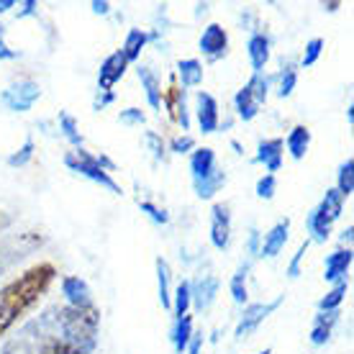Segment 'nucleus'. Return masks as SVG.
<instances>
[{"label": "nucleus", "instance_id": "obj_1", "mask_svg": "<svg viewBox=\"0 0 354 354\" xmlns=\"http://www.w3.org/2000/svg\"><path fill=\"white\" fill-rule=\"evenodd\" d=\"M100 310L52 306L26 321L3 344L0 354H93L97 346Z\"/></svg>", "mask_w": 354, "mask_h": 354}, {"label": "nucleus", "instance_id": "obj_2", "mask_svg": "<svg viewBox=\"0 0 354 354\" xmlns=\"http://www.w3.org/2000/svg\"><path fill=\"white\" fill-rule=\"evenodd\" d=\"M54 277H57L54 265L41 262V265H34L31 270H26L6 288H0V339L6 337V331L18 319H24L28 310L34 308L39 298L49 290Z\"/></svg>", "mask_w": 354, "mask_h": 354}, {"label": "nucleus", "instance_id": "obj_3", "mask_svg": "<svg viewBox=\"0 0 354 354\" xmlns=\"http://www.w3.org/2000/svg\"><path fill=\"white\" fill-rule=\"evenodd\" d=\"M190 172H193V187L198 198H213L223 185H226V172L218 169L216 165V151L211 147L203 149H193L190 154Z\"/></svg>", "mask_w": 354, "mask_h": 354}, {"label": "nucleus", "instance_id": "obj_4", "mask_svg": "<svg viewBox=\"0 0 354 354\" xmlns=\"http://www.w3.org/2000/svg\"><path fill=\"white\" fill-rule=\"evenodd\" d=\"M64 165H67L72 172H77V175L97 183L100 187H106V190H111V193H115V195H121V185L111 177L108 169H103V165L97 162L95 154H90V151H85V149L70 151V154H64Z\"/></svg>", "mask_w": 354, "mask_h": 354}, {"label": "nucleus", "instance_id": "obj_5", "mask_svg": "<svg viewBox=\"0 0 354 354\" xmlns=\"http://www.w3.org/2000/svg\"><path fill=\"white\" fill-rule=\"evenodd\" d=\"M274 77H267V75H254L252 80L244 85V88L234 95V108H236V115H239L241 121H252V118H257L259 108L262 103L267 100V93H270V82Z\"/></svg>", "mask_w": 354, "mask_h": 354}, {"label": "nucleus", "instance_id": "obj_6", "mask_svg": "<svg viewBox=\"0 0 354 354\" xmlns=\"http://www.w3.org/2000/svg\"><path fill=\"white\" fill-rule=\"evenodd\" d=\"M41 97V88L39 82L34 80H21L16 85H10L0 93V103L8 108V111H16V113H24L34 106L36 100Z\"/></svg>", "mask_w": 354, "mask_h": 354}, {"label": "nucleus", "instance_id": "obj_7", "mask_svg": "<svg viewBox=\"0 0 354 354\" xmlns=\"http://www.w3.org/2000/svg\"><path fill=\"white\" fill-rule=\"evenodd\" d=\"M280 303H283V295L270 303H252V306H247L244 313H241L239 324H236V339H247L249 334H254L259 324H262L274 308H280Z\"/></svg>", "mask_w": 354, "mask_h": 354}, {"label": "nucleus", "instance_id": "obj_8", "mask_svg": "<svg viewBox=\"0 0 354 354\" xmlns=\"http://www.w3.org/2000/svg\"><path fill=\"white\" fill-rule=\"evenodd\" d=\"M62 295L67 298V306L70 308H80V310H88V308H95V303H93V292H90L88 283L82 280V277H64L62 280Z\"/></svg>", "mask_w": 354, "mask_h": 354}, {"label": "nucleus", "instance_id": "obj_9", "mask_svg": "<svg viewBox=\"0 0 354 354\" xmlns=\"http://www.w3.org/2000/svg\"><path fill=\"white\" fill-rule=\"evenodd\" d=\"M126 57L121 54V49L113 54H108L106 62L100 64V70H97V88H100V93H111L113 90V85L121 77H124L126 72Z\"/></svg>", "mask_w": 354, "mask_h": 354}, {"label": "nucleus", "instance_id": "obj_10", "mask_svg": "<svg viewBox=\"0 0 354 354\" xmlns=\"http://www.w3.org/2000/svg\"><path fill=\"white\" fill-rule=\"evenodd\" d=\"M231 239V213L229 205L216 203L213 205V218H211V241L216 249H226Z\"/></svg>", "mask_w": 354, "mask_h": 354}, {"label": "nucleus", "instance_id": "obj_11", "mask_svg": "<svg viewBox=\"0 0 354 354\" xmlns=\"http://www.w3.org/2000/svg\"><path fill=\"white\" fill-rule=\"evenodd\" d=\"M288 234H290V221H288V218L274 223L272 229L265 234L262 244H259V257H267V259L277 257L285 249V244H288Z\"/></svg>", "mask_w": 354, "mask_h": 354}, {"label": "nucleus", "instance_id": "obj_12", "mask_svg": "<svg viewBox=\"0 0 354 354\" xmlns=\"http://www.w3.org/2000/svg\"><path fill=\"white\" fill-rule=\"evenodd\" d=\"M226 46H229V36H226L223 26H218V24L205 26V31L201 34V52L208 59H221L226 54Z\"/></svg>", "mask_w": 354, "mask_h": 354}, {"label": "nucleus", "instance_id": "obj_13", "mask_svg": "<svg viewBox=\"0 0 354 354\" xmlns=\"http://www.w3.org/2000/svg\"><path fill=\"white\" fill-rule=\"evenodd\" d=\"M352 249H337L326 257V265H324V280L328 283H342L346 280V272L352 267Z\"/></svg>", "mask_w": 354, "mask_h": 354}, {"label": "nucleus", "instance_id": "obj_14", "mask_svg": "<svg viewBox=\"0 0 354 354\" xmlns=\"http://www.w3.org/2000/svg\"><path fill=\"white\" fill-rule=\"evenodd\" d=\"M283 149H285L283 139H265V142H259L254 160L259 165H265L267 175H272V172H277V169L283 167Z\"/></svg>", "mask_w": 354, "mask_h": 354}, {"label": "nucleus", "instance_id": "obj_15", "mask_svg": "<svg viewBox=\"0 0 354 354\" xmlns=\"http://www.w3.org/2000/svg\"><path fill=\"white\" fill-rule=\"evenodd\" d=\"M198 126L203 133L218 129V103L211 93H198Z\"/></svg>", "mask_w": 354, "mask_h": 354}, {"label": "nucleus", "instance_id": "obj_16", "mask_svg": "<svg viewBox=\"0 0 354 354\" xmlns=\"http://www.w3.org/2000/svg\"><path fill=\"white\" fill-rule=\"evenodd\" d=\"M162 103L167 106L172 121H177V124L183 126V131H187L190 118H187V108H185V90H180L177 85H169V90L162 97Z\"/></svg>", "mask_w": 354, "mask_h": 354}, {"label": "nucleus", "instance_id": "obj_17", "mask_svg": "<svg viewBox=\"0 0 354 354\" xmlns=\"http://www.w3.org/2000/svg\"><path fill=\"white\" fill-rule=\"evenodd\" d=\"M216 295H218V280L216 277H203L195 285H190V303H195L198 310L211 308Z\"/></svg>", "mask_w": 354, "mask_h": 354}, {"label": "nucleus", "instance_id": "obj_18", "mask_svg": "<svg viewBox=\"0 0 354 354\" xmlns=\"http://www.w3.org/2000/svg\"><path fill=\"white\" fill-rule=\"evenodd\" d=\"M247 54L254 75H259L265 70V64L270 62V39L265 34H252L247 41Z\"/></svg>", "mask_w": 354, "mask_h": 354}, {"label": "nucleus", "instance_id": "obj_19", "mask_svg": "<svg viewBox=\"0 0 354 354\" xmlns=\"http://www.w3.org/2000/svg\"><path fill=\"white\" fill-rule=\"evenodd\" d=\"M339 324V310H331V313H319L316 321H313V328H310V344L321 346L331 339V331Z\"/></svg>", "mask_w": 354, "mask_h": 354}, {"label": "nucleus", "instance_id": "obj_20", "mask_svg": "<svg viewBox=\"0 0 354 354\" xmlns=\"http://www.w3.org/2000/svg\"><path fill=\"white\" fill-rule=\"evenodd\" d=\"M313 211L319 213L321 218H324V221H326L328 226H331V223H334L339 218V216H342V211H344V198H342V195H339L337 190L331 187V190H326L324 201H321V203L316 205Z\"/></svg>", "mask_w": 354, "mask_h": 354}, {"label": "nucleus", "instance_id": "obj_21", "mask_svg": "<svg viewBox=\"0 0 354 354\" xmlns=\"http://www.w3.org/2000/svg\"><path fill=\"white\" fill-rule=\"evenodd\" d=\"M139 80H142V88H144V95H147V103H149L154 111H160V108H162V88H160V80H157V75H154L149 67H139Z\"/></svg>", "mask_w": 354, "mask_h": 354}, {"label": "nucleus", "instance_id": "obj_22", "mask_svg": "<svg viewBox=\"0 0 354 354\" xmlns=\"http://www.w3.org/2000/svg\"><path fill=\"white\" fill-rule=\"evenodd\" d=\"M283 144L288 147L292 160H303L310 147V131L306 129V126H295V129L288 133V139H285Z\"/></svg>", "mask_w": 354, "mask_h": 354}, {"label": "nucleus", "instance_id": "obj_23", "mask_svg": "<svg viewBox=\"0 0 354 354\" xmlns=\"http://www.w3.org/2000/svg\"><path fill=\"white\" fill-rule=\"evenodd\" d=\"M177 77L183 88H198L203 82V64L198 59H180L177 62Z\"/></svg>", "mask_w": 354, "mask_h": 354}, {"label": "nucleus", "instance_id": "obj_24", "mask_svg": "<svg viewBox=\"0 0 354 354\" xmlns=\"http://www.w3.org/2000/svg\"><path fill=\"white\" fill-rule=\"evenodd\" d=\"M147 41H149V34H147V31H142V28H131V31L126 34L124 49H121V54L126 57V62H136L139 54H142V49L147 46Z\"/></svg>", "mask_w": 354, "mask_h": 354}, {"label": "nucleus", "instance_id": "obj_25", "mask_svg": "<svg viewBox=\"0 0 354 354\" xmlns=\"http://www.w3.org/2000/svg\"><path fill=\"white\" fill-rule=\"evenodd\" d=\"M190 337H193V319H190V316L175 319V328H172V346H175L177 354L185 352Z\"/></svg>", "mask_w": 354, "mask_h": 354}, {"label": "nucleus", "instance_id": "obj_26", "mask_svg": "<svg viewBox=\"0 0 354 354\" xmlns=\"http://www.w3.org/2000/svg\"><path fill=\"white\" fill-rule=\"evenodd\" d=\"M157 283H160V303L162 308L172 310V288H169V265L165 259H157Z\"/></svg>", "mask_w": 354, "mask_h": 354}, {"label": "nucleus", "instance_id": "obj_27", "mask_svg": "<svg viewBox=\"0 0 354 354\" xmlns=\"http://www.w3.org/2000/svg\"><path fill=\"white\" fill-rule=\"evenodd\" d=\"M306 226H308V234H310V241H316V244H326L328 236H331V226H328L324 218H321L316 211L308 213V218H306Z\"/></svg>", "mask_w": 354, "mask_h": 354}, {"label": "nucleus", "instance_id": "obj_28", "mask_svg": "<svg viewBox=\"0 0 354 354\" xmlns=\"http://www.w3.org/2000/svg\"><path fill=\"white\" fill-rule=\"evenodd\" d=\"M342 198H349V195L354 193V160L349 157V160L339 167L337 172V187H334Z\"/></svg>", "mask_w": 354, "mask_h": 354}, {"label": "nucleus", "instance_id": "obj_29", "mask_svg": "<svg viewBox=\"0 0 354 354\" xmlns=\"http://www.w3.org/2000/svg\"><path fill=\"white\" fill-rule=\"evenodd\" d=\"M346 290H349V283H346V280L337 283V288H334L331 292H326V295L319 301V313H331V310H339V306H342V301H344Z\"/></svg>", "mask_w": 354, "mask_h": 354}, {"label": "nucleus", "instance_id": "obj_30", "mask_svg": "<svg viewBox=\"0 0 354 354\" xmlns=\"http://www.w3.org/2000/svg\"><path fill=\"white\" fill-rule=\"evenodd\" d=\"M175 301H172V313H175V319H183L187 316V308H190V283L183 280V283L175 288V295H172Z\"/></svg>", "mask_w": 354, "mask_h": 354}, {"label": "nucleus", "instance_id": "obj_31", "mask_svg": "<svg viewBox=\"0 0 354 354\" xmlns=\"http://www.w3.org/2000/svg\"><path fill=\"white\" fill-rule=\"evenodd\" d=\"M247 272H249V262H244L234 272V277H231V298L236 303H247Z\"/></svg>", "mask_w": 354, "mask_h": 354}, {"label": "nucleus", "instance_id": "obj_32", "mask_svg": "<svg viewBox=\"0 0 354 354\" xmlns=\"http://www.w3.org/2000/svg\"><path fill=\"white\" fill-rule=\"evenodd\" d=\"M59 131H62V136L72 144V147H77V149H80V147H82V133L77 131V121H75V115L59 113Z\"/></svg>", "mask_w": 354, "mask_h": 354}, {"label": "nucleus", "instance_id": "obj_33", "mask_svg": "<svg viewBox=\"0 0 354 354\" xmlns=\"http://www.w3.org/2000/svg\"><path fill=\"white\" fill-rule=\"evenodd\" d=\"M277 80H280L277 95L288 97V95H292V90H295V82H298V72L292 70V67H288V70H283L280 75H277Z\"/></svg>", "mask_w": 354, "mask_h": 354}, {"label": "nucleus", "instance_id": "obj_34", "mask_svg": "<svg viewBox=\"0 0 354 354\" xmlns=\"http://www.w3.org/2000/svg\"><path fill=\"white\" fill-rule=\"evenodd\" d=\"M321 52H324V39H310L308 44H306V52H303V59H301V64L303 67H310V64H316L319 62V57H321Z\"/></svg>", "mask_w": 354, "mask_h": 354}, {"label": "nucleus", "instance_id": "obj_35", "mask_svg": "<svg viewBox=\"0 0 354 354\" xmlns=\"http://www.w3.org/2000/svg\"><path fill=\"white\" fill-rule=\"evenodd\" d=\"M31 157H34V139H26L24 147H21L16 154H10L8 157V167H24Z\"/></svg>", "mask_w": 354, "mask_h": 354}, {"label": "nucleus", "instance_id": "obj_36", "mask_svg": "<svg viewBox=\"0 0 354 354\" xmlns=\"http://www.w3.org/2000/svg\"><path fill=\"white\" fill-rule=\"evenodd\" d=\"M257 198H262V201H270V198H274V190H277V183H274V175H265L257 180Z\"/></svg>", "mask_w": 354, "mask_h": 354}, {"label": "nucleus", "instance_id": "obj_37", "mask_svg": "<svg viewBox=\"0 0 354 354\" xmlns=\"http://www.w3.org/2000/svg\"><path fill=\"white\" fill-rule=\"evenodd\" d=\"M118 121H121V124H126V126H142L144 121H147V115H144L139 108H126V111H121Z\"/></svg>", "mask_w": 354, "mask_h": 354}, {"label": "nucleus", "instance_id": "obj_38", "mask_svg": "<svg viewBox=\"0 0 354 354\" xmlns=\"http://www.w3.org/2000/svg\"><path fill=\"white\" fill-rule=\"evenodd\" d=\"M139 208H142V211L147 213V216H149L154 223H167L169 221L167 213L162 211V208H157L154 203H149V201H142V203H139Z\"/></svg>", "mask_w": 354, "mask_h": 354}, {"label": "nucleus", "instance_id": "obj_39", "mask_svg": "<svg viewBox=\"0 0 354 354\" xmlns=\"http://www.w3.org/2000/svg\"><path fill=\"white\" fill-rule=\"evenodd\" d=\"M144 144L151 149V154L157 157V160H162L165 157V144H162V136H157L154 131H147L144 133Z\"/></svg>", "mask_w": 354, "mask_h": 354}, {"label": "nucleus", "instance_id": "obj_40", "mask_svg": "<svg viewBox=\"0 0 354 354\" xmlns=\"http://www.w3.org/2000/svg\"><path fill=\"white\" fill-rule=\"evenodd\" d=\"M169 149L175 151V154H187V151H193L195 149L193 136H175V139L169 142Z\"/></svg>", "mask_w": 354, "mask_h": 354}, {"label": "nucleus", "instance_id": "obj_41", "mask_svg": "<svg viewBox=\"0 0 354 354\" xmlns=\"http://www.w3.org/2000/svg\"><path fill=\"white\" fill-rule=\"evenodd\" d=\"M306 252H308V241H303L301 247H298V252H295V257H292L290 267H288V274H290V277H298V274H301V262H303V257H306Z\"/></svg>", "mask_w": 354, "mask_h": 354}, {"label": "nucleus", "instance_id": "obj_42", "mask_svg": "<svg viewBox=\"0 0 354 354\" xmlns=\"http://www.w3.org/2000/svg\"><path fill=\"white\" fill-rule=\"evenodd\" d=\"M201 344H203V334H201V331L195 334V331H193V337H190V342H187L185 352L187 354H201Z\"/></svg>", "mask_w": 354, "mask_h": 354}, {"label": "nucleus", "instance_id": "obj_43", "mask_svg": "<svg viewBox=\"0 0 354 354\" xmlns=\"http://www.w3.org/2000/svg\"><path fill=\"white\" fill-rule=\"evenodd\" d=\"M18 52L16 49H10L6 41H3V26H0V59H16Z\"/></svg>", "mask_w": 354, "mask_h": 354}, {"label": "nucleus", "instance_id": "obj_44", "mask_svg": "<svg viewBox=\"0 0 354 354\" xmlns=\"http://www.w3.org/2000/svg\"><path fill=\"white\" fill-rule=\"evenodd\" d=\"M108 103H113V93H97L93 108H95V111H103V108H106Z\"/></svg>", "mask_w": 354, "mask_h": 354}, {"label": "nucleus", "instance_id": "obj_45", "mask_svg": "<svg viewBox=\"0 0 354 354\" xmlns=\"http://www.w3.org/2000/svg\"><path fill=\"white\" fill-rule=\"evenodd\" d=\"M249 254H259V231H249V241H247Z\"/></svg>", "mask_w": 354, "mask_h": 354}, {"label": "nucleus", "instance_id": "obj_46", "mask_svg": "<svg viewBox=\"0 0 354 354\" xmlns=\"http://www.w3.org/2000/svg\"><path fill=\"white\" fill-rule=\"evenodd\" d=\"M90 6H93V13H97V16H106L108 10H111V3H106V0H103V3H100V0H93Z\"/></svg>", "mask_w": 354, "mask_h": 354}, {"label": "nucleus", "instance_id": "obj_47", "mask_svg": "<svg viewBox=\"0 0 354 354\" xmlns=\"http://www.w3.org/2000/svg\"><path fill=\"white\" fill-rule=\"evenodd\" d=\"M34 13H36V3H34V0H26V3H24V10H21V13H18V18L34 16Z\"/></svg>", "mask_w": 354, "mask_h": 354}, {"label": "nucleus", "instance_id": "obj_48", "mask_svg": "<svg viewBox=\"0 0 354 354\" xmlns=\"http://www.w3.org/2000/svg\"><path fill=\"white\" fill-rule=\"evenodd\" d=\"M352 234H354L352 226H349V229H346L344 234H342V244H346V249H352V247H349V244H352Z\"/></svg>", "mask_w": 354, "mask_h": 354}, {"label": "nucleus", "instance_id": "obj_49", "mask_svg": "<svg viewBox=\"0 0 354 354\" xmlns=\"http://www.w3.org/2000/svg\"><path fill=\"white\" fill-rule=\"evenodd\" d=\"M16 6V0H0V13H6L8 8H13Z\"/></svg>", "mask_w": 354, "mask_h": 354}, {"label": "nucleus", "instance_id": "obj_50", "mask_svg": "<svg viewBox=\"0 0 354 354\" xmlns=\"http://www.w3.org/2000/svg\"><path fill=\"white\" fill-rule=\"evenodd\" d=\"M352 111H354V106L346 108V121H349V124H352V121H354V113H352Z\"/></svg>", "mask_w": 354, "mask_h": 354}, {"label": "nucleus", "instance_id": "obj_51", "mask_svg": "<svg viewBox=\"0 0 354 354\" xmlns=\"http://www.w3.org/2000/svg\"><path fill=\"white\" fill-rule=\"evenodd\" d=\"M324 8H326V10H337L339 3H324Z\"/></svg>", "mask_w": 354, "mask_h": 354}, {"label": "nucleus", "instance_id": "obj_52", "mask_svg": "<svg viewBox=\"0 0 354 354\" xmlns=\"http://www.w3.org/2000/svg\"><path fill=\"white\" fill-rule=\"evenodd\" d=\"M259 354H272V349H265V352H259Z\"/></svg>", "mask_w": 354, "mask_h": 354}]
</instances>
